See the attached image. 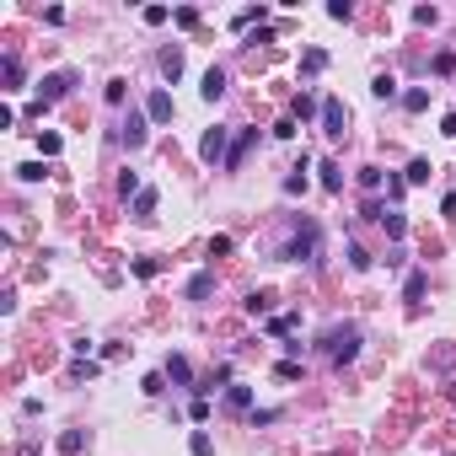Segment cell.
I'll return each instance as SVG.
<instances>
[{"mask_svg":"<svg viewBox=\"0 0 456 456\" xmlns=\"http://www.w3.org/2000/svg\"><path fill=\"white\" fill-rule=\"evenodd\" d=\"M279 258L285 264H317L322 258V226L312 215H295L290 220V237L279 241Z\"/></svg>","mask_w":456,"mask_h":456,"instance_id":"1","label":"cell"},{"mask_svg":"<svg viewBox=\"0 0 456 456\" xmlns=\"http://www.w3.org/2000/svg\"><path fill=\"white\" fill-rule=\"evenodd\" d=\"M317 344H322V360L333 365V371H344V365H354V360H360L365 327H360V322H333L322 338H317Z\"/></svg>","mask_w":456,"mask_h":456,"instance_id":"2","label":"cell"},{"mask_svg":"<svg viewBox=\"0 0 456 456\" xmlns=\"http://www.w3.org/2000/svg\"><path fill=\"white\" fill-rule=\"evenodd\" d=\"M226 156H231V129H205V140H199V161H210V167H226Z\"/></svg>","mask_w":456,"mask_h":456,"instance_id":"3","label":"cell"},{"mask_svg":"<svg viewBox=\"0 0 456 456\" xmlns=\"http://www.w3.org/2000/svg\"><path fill=\"white\" fill-rule=\"evenodd\" d=\"M70 86H75V70H48L43 81H38V102H60V97H70Z\"/></svg>","mask_w":456,"mask_h":456,"instance_id":"4","label":"cell"},{"mask_svg":"<svg viewBox=\"0 0 456 456\" xmlns=\"http://www.w3.org/2000/svg\"><path fill=\"white\" fill-rule=\"evenodd\" d=\"M317 124H322L327 140H344V129H349V108L338 102V97H322V119H317Z\"/></svg>","mask_w":456,"mask_h":456,"instance_id":"5","label":"cell"},{"mask_svg":"<svg viewBox=\"0 0 456 456\" xmlns=\"http://www.w3.org/2000/svg\"><path fill=\"white\" fill-rule=\"evenodd\" d=\"M145 119H151V124H172V92L156 86V92L145 97Z\"/></svg>","mask_w":456,"mask_h":456,"instance_id":"6","label":"cell"},{"mask_svg":"<svg viewBox=\"0 0 456 456\" xmlns=\"http://www.w3.org/2000/svg\"><path fill=\"white\" fill-rule=\"evenodd\" d=\"M220 408H226V413H252V386L231 381V386H226V397H220Z\"/></svg>","mask_w":456,"mask_h":456,"instance_id":"7","label":"cell"},{"mask_svg":"<svg viewBox=\"0 0 456 456\" xmlns=\"http://www.w3.org/2000/svg\"><path fill=\"white\" fill-rule=\"evenodd\" d=\"M199 97H205V102H220V97H226V70H220V65H210V70H205Z\"/></svg>","mask_w":456,"mask_h":456,"instance_id":"8","label":"cell"},{"mask_svg":"<svg viewBox=\"0 0 456 456\" xmlns=\"http://www.w3.org/2000/svg\"><path fill=\"white\" fill-rule=\"evenodd\" d=\"M119 134H124V145H129V151H134V145H145V134H151V119H145V113H129Z\"/></svg>","mask_w":456,"mask_h":456,"instance_id":"9","label":"cell"},{"mask_svg":"<svg viewBox=\"0 0 456 456\" xmlns=\"http://www.w3.org/2000/svg\"><path fill=\"white\" fill-rule=\"evenodd\" d=\"M290 119L306 124V119H322V102H317L312 92H295V102H290Z\"/></svg>","mask_w":456,"mask_h":456,"instance_id":"10","label":"cell"},{"mask_svg":"<svg viewBox=\"0 0 456 456\" xmlns=\"http://www.w3.org/2000/svg\"><path fill=\"white\" fill-rule=\"evenodd\" d=\"M252 140H258V129H241L237 140H231V156H226V172H237L241 161H247V151H252Z\"/></svg>","mask_w":456,"mask_h":456,"instance_id":"11","label":"cell"},{"mask_svg":"<svg viewBox=\"0 0 456 456\" xmlns=\"http://www.w3.org/2000/svg\"><path fill=\"white\" fill-rule=\"evenodd\" d=\"M210 295H215V268H199L188 279V300H210Z\"/></svg>","mask_w":456,"mask_h":456,"instance_id":"12","label":"cell"},{"mask_svg":"<svg viewBox=\"0 0 456 456\" xmlns=\"http://www.w3.org/2000/svg\"><path fill=\"white\" fill-rule=\"evenodd\" d=\"M424 290H430V274H424V268H413V274L403 279V300H408V306H419Z\"/></svg>","mask_w":456,"mask_h":456,"instance_id":"13","label":"cell"},{"mask_svg":"<svg viewBox=\"0 0 456 456\" xmlns=\"http://www.w3.org/2000/svg\"><path fill=\"white\" fill-rule=\"evenodd\" d=\"M381 231H386V237H392V241H403V231H408V215H403V210H386V215H381Z\"/></svg>","mask_w":456,"mask_h":456,"instance_id":"14","label":"cell"},{"mask_svg":"<svg viewBox=\"0 0 456 456\" xmlns=\"http://www.w3.org/2000/svg\"><path fill=\"white\" fill-rule=\"evenodd\" d=\"M167 381H178V386H188V392H193V371H188L183 354H172V360H167Z\"/></svg>","mask_w":456,"mask_h":456,"instance_id":"15","label":"cell"},{"mask_svg":"<svg viewBox=\"0 0 456 456\" xmlns=\"http://www.w3.org/2000/svg\"><path fill=\"white\" fill-rule=\"evenodd\" d=\"M327 70V48H306L300 54V75H322Z\"/></svg>","mask_w":456,"mask_h":456,"instance_id":"16","label":"cell"},{"mask_svg":"<svg viewBox=\"0 0 456 456\" xmlns=\"http://www.w3.org/2000/svg\"><path fill=\"white\" fill-rule=\"evenodd\" d=\"M322 188H327V193H344V167H338L333 156L322 161Z\"/></svg>","mask_w":456,"mask_h":456,"instance_id":"17","label":"cell"},{"mask_svg":"<svg viewBox=\"0 0 456 456\" xmlns=\"http://www.w3.org/2000/svg\"><path fill=\"white\" fill-rule=\"evenodd\" d=\"M344 258H349V268H354V274H365V268L376 264V258H371V252L360 247V241H349V247H344Z\"/></svg>","mask_w":456,"mask_h":456,"instance_id":"18","label":"cell"},{"mask_svg":"<svg viewBox=\"0 0 456 456\" xmlns=\"http://www.w3.org/2000/svg\"><path fill=\"white\" fill-rule=\"evenodd\" d=\"M0 70H6V92H22V60H16V54H6Z\"/></svg>","mask_w":456,"mask_h":456,"instance_id":"19","label":"cell"},{"mask_svg":"<svg viewBox=\"0 0 456 456\" xmlns=\"http://www.w3.org/2000/svg\"><path fill=\"white\" fill-rule=\"evenodd\" d=\"M156 199H161L156 188H140V199H134V220H151V215H156Z\"/></svg>","mask_w":456,"mask_h":456,"instance_id":"20","label":"cell"},{"mask_svg":"<svg viewBox=\"0 0 456 456\" xmlns=\"http://www.w3.org/2000/svg\"><path fill=\"white\" fill-rule=\"evenodd\" d=\"M285 193H290V199H295V193H306V156H300L295 167H290V178H285Z\"/></svg>","mask_w":456,"mask_h":456,"instance_id":"21","label":"cell"},{"mask_svg":"<svg viewBox=\"0 0 456 456\" xmlns=\"http://www.w3.org/2000/svg\"><path fill=\"white\" fill-rule=\"evenodd\" d=\"M403 108H408V113H424V108H430V92H424V86H408V92H403Z\"/></svg>","mask_w":456,"mask_h":456,"instance_id":"22","label":"cell"},{"mask_svg":"<svg viewBox=\"0 0 456 456\" xmlns=\"http://www.w3.org/2000/svg\"><path fill=\"white\" fill-rule=\"evenodd\" d=\"M161 75H167V81L183 75V48H167V54H161Z\"/></svg>","mask_w":456,"mask_h":456,"instance_id":"23","label":"cell"},{"mask_svg":"<svg viewBox=\"0 0 456 456\" xmlns=\"http://www.w3.org/2000/svg\"><path fill=\"white\" fill-rule=\"evenodd\" d=\"M188 451H193V456H215V440H210V430H193V435H188Z\"/></svg>","mask_w":456,"mask_h":456,"instance_id":"24","label":"cell"},{"mask_svg":"<svg viewBox=\"0 0 456 456\" xmlns=\"http://www.w3.org/2000/svg\"><path fill=\"white\" fill-rule=\"evenodd\" d=\"M290 327H300V317H295V312H279V317H268V333H274V338H285Z\"/></svg>","mask_w":456,"mask_h":456,"instance_id":"25","label":"cell"},{"mask_svg":"<svg viewBox=\"0 0 456 456\" xmlns=\"http://www.w3.org/2000/svg\"><path fill=\"white\" fill-rule=\"evenodd\" d=\"M371 92L381 97V102H392V97H397V75H386V70H381V75L371 81Z\"/></svg>","mask_w":456,"mask_h":456,"instance_id":"26","label":"cell"},{"mask_svg":"<svg viewBox=\"0 0 456 456\" xmlns=\"http://www.w3.org/2000/svg\"><path fill=\"white\" fill-rule=\"evenodd\" d=\"M430 172H435V167H430V156H413L403 178H408V183H430Z\"/></svg>","mask_w":456,"mask_h":456,"instance_id":"27","label":"cell"},{"mask_svg":"<svg viewBox=\"0 0 456 456\" xmlns=\"http://www.w3.org/2000/svg\"><path fill=\"white\" fill-rule=\"evenodd\" d=\"M140 188H145L140 172H119V193H124V199H140Z\"/></svg>","mask_w":456,"mask_h":456,"instance_id":"28","label":"cell"},{"mask_svg":"<svg viewBox=\"0 0 456 456\" xmlns=\"http://www.w3.org/2000/svg\"><path fill=\"white\" fill-rule=\"evenodd\" d=\"M16 178H22V183H43L48 167H43V161H22V167H16Z\"/></svg>","mask_w":456,"mask_h":456,"instance_id":"29","label":"cell"},{"mask_svg":"<svg viewBox=\"0 0 456 456\" xmlns=\"http://www.w3.org/2000/svg\"><path fill=\"white\" fill-rule=\"evenodd\" d=\"M38 151H43V156L54 161V156H60V151H65V140H60V134H54V129H48V134H38Z\"/></svg>","mask_w":456,"mask_h":456,"instance_id":"30","label":"cell"},{"mask_svg":"<svg viewBox=\"0 0 456 456\" xmlns=\"http://www.w3.org/2000/svg\"><path fill=\"white\" fill-rule=\"evenodd\" d=\"M381 183H386V172H381V167H360V188H365V193H376Z\"/></svg>","mask_w":456,"mask_h":456,"instance_id":"31","label":"cell"},{"mask_svg":"<svg viewBox=\"0 0 456 456\" xmlns=\"http://www.w3.org/2000/svg\"><path fill=\"white\" fill-rule=\"evenodd\" d=\"M102 97H108V108H124V97H129V81H108V92H102Z\"/></svg>","mask_w":456,"mask_h":456,"instance_id":"32","label":"cell"},{"mask_svg":"<svg viewBox=\"0 0 456 456\" xmlns=\"http://www.w3.org/2000/svg\"><path fill=\"white\" fill-rule=\"evenodd\" d=\"M81 445H86V435H81V430H65V435H60V451H65V456H75Z\"/></svg>","mask_w":456,"mask_h":456,"instance_id":"33","label":"cell"},{"mask_svg":"<svg viewBox=\"0 0 456 456\" xmlns=\"http://www.w3.org/2000/svg\"><path fill=\"white\" fill-rule=\"evenodd\" d=\"M145 397H161V392H167V371H156V376H145Z\"/></svg>","mask_w":456,"mask_h":456,"instance_id":"34","label":"cell"},{"mask_svg":"<svg viewBox=\"0 0 456 456\" xmlns=\"http://www.w3.org/2000/svg\"><path fill=\"white\" fill-rule=\"evenodd\" d=\"M188 419H193V424L210 419V397H193V403H188Z\"/></svg>","mask_w":456,"mask_h":456,"instance_id":"35","label":"cell"},{"mask_svg":"<svg viewBox=\"0 0 456 456\" xmlns=\"http://www.w3.org/2000/svg\"><path fill=\"white\" fill-rule=\"evenodd\" d=\"M456 70V54L451 48H440V54H435V75H451Z\"/></svg>","mask_w":456,"mask_h":456,"instance_id":"36","label":"cell"},{"mask_svg":"<svg viewBox=\"0 0 456 456\" xmlns=\"http://www.w3.org/2000/svg\"><path fill=\"white\" fill-rule=\"evenodd\" d=\"M295 129H300V124H295V119H290V113H285V119L274 124V140H295Z\"/></svg>","mask_w":456,"mask_h":456,"instance_id":"37","label":"cell"},{"mask_svg":"<svg viewBox=\"0 0 456 456\" xmlns=\"http://www.w3.org/2000/svg\"><path fill=\"white\" fill-rule=\"evenodd\" d=\"M274 419H279V408H252V413H247L252 430H258V424H274Z\"/></svg>","mask_w":456,"mask_h":456,"instance_id":"38","label":"cell"},{"mask_svg":"<svg viewBox=\"0 0 456 456\" xmlns=\"http://www.w3.org/2000/svg\"><path fill=\"white\" fill-rule=\"evenodd\" d=\"M274 376H279V381H295V376H300V360H279Z\"/></svg>","mask_w":456,"mask_h":456,"instance_id":"39","label":"cell"},{"mask_svg":"<svg viewBox=\"0 0 456 456\" xmlns=\"http://www.w3.org/2000/svg\"><path fill=\"white\" fill-rule=\"evenodd\" d=\"M268 300H274V295H264V290H252V295H247V312H252V317H258V312H268Z\"/></svg>","mask_w":456,"mask_h":456,"instance_id":"40","label":"cell"},{"mask_svg":"<svg viewBox=\"0 0 456 456\" xmlns=\"http://www.w3.org/2000/svg\"><path fill=\"white\" fill-rule=\"evenodd\" d=\"M145 22L161 27V22H172V11H167V6H145Z\"/></svg>","mask_w":456,"mask_h":456,"instance_id":"41","label":"cell"},{"mask_svg":"<svg viewBox=\"0 0 456 456\" xmlns=\"http://www.w3.org/2000/svg\"><path fill=\"white\" fill-rule=\"evenodd\" d=\"M134 274L151 279V274H161V264H156V258H134Z\"/></svg>","mask_w":456,"mask_h":456,"instance_id":"42","label":"cell"},{"mask_svg":"<svg viewBox=\"0 0 456 456\" xmlns=\"http://www.w3.org/2000/svg\"><path fill=\"white\" fill-rule=\"evenodd\" d=\"M327 16H333V22H349V16H354V6H349V0H333V6H327Z\"/></svg>","mask_w":456,"mask_h":456,"instance_id":"43","label":"cell"},{"mask_svg":"<svg viewBox=\"0 0 456 456\" xmlns=\"http://www.w3.org/2000/svg\"><path fill=\"white\" fill-rule=\"evenodd\" d=\"M403 193H408V178H386V199H392V205L403 199Z\"/></svg>","mask_w":456,"mask_h":456,"instance_id":"44","label":"cell"},{"mask_svg":"<svg viewBox=\"0 0 456 456\" xmlns=\"http://www.w3.org/2000/svg\"><path fill=\"white\" fill-rule=\"evenodd\" d=\"M172 22H178V27H199V11H193V6H183V11H172Z\"/></svg>","mask_w":456,"mask_h":456,"instance_id":"45","label":"cell"},{"mask_svg":"<svg viewBox=\"0 0 456 456\" xmlns=\"http://www.w3.org/2000/svg\"><path fill=\"white\" fill-rule=\"evenodd\" d=\"M440 215H445V220H456V193H445V205H440Z\"/></svg>","mask_w":456,"mask_h":456,"instance_id":"46","label":"cell"},{"mask_svg":"<svg viewBox=\"0 0 456 456\" xmlns=\"http://www.w3.org/2000/svg\"><path fill=\"white\" fill-rule=\"evenodd\" d=\"M440 134H451V140H456V113H445V119H440Z\"/></svg>","mask_w":456,"mask_h":456,"instance_id":"47","label":"cell"}]
</instances>
